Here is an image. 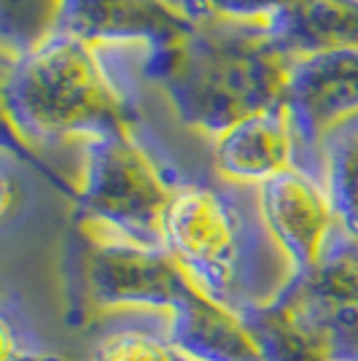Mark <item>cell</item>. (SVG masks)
Wrapping results in <instances>:
<instances>
[{"label": "cell", "instance_id": "16", "mask_svg": "<svg viewBox=\"0 0 358 361\" xmlns=\"http://www.w3.org/2000/svg\"><path fill=\"white\" fill-rule=\"evenodd\" d=\"M170 3L189 19L218 16V19L264 22V25H269L275 16L288 11L297 0H170Z\"/></svg>", "mask_w": 358, "mask_h": 361}, {"label": "cell", "instance_id": "6", "mask_svg": "<svg viewBox=\"0 0 358 361\" xmlns=\"http://www.w3.org/2000/svg\"><path fill=\"white\" fill-rule=\"evenodd\" d=\"M275 300L310 331L328 361H358V240L340 226L323 256L291 275Z\"/></svg>", "mask_w": 358, "mask_h": 361}, {"label": "cell", "instance_id": "3", "mask_svg": "<svg viewBox=\"0 0 358 361\" xmlns=\"http://www.w3.org/2000/svg\"><path fill=\"white\" fill-rule=\"evenodd\" d=\"M6 124L32 143L135 133L137 106L103 46L57 30L27 54L6 60Z\"/></svg>", "mask_w": 358, "mask_h": 361}, {"label": "cell", "instance_id": "2", "mask_svg": "<svg viewBox=\"0 0 358 361\" xmlns=\"http://www.w3.org/2000/svg\"><path fill=\"white\" fill-rule=\"evenodd\" d=\"M291 62L264 22L202 16L173 49L146 57L143 73L162 87L186 127L218 137L285 103Z\"/></svg>", "mask_w": 358, "mask_h": 361}, {"label": "cell", "instance_id": "15", "mask_svg": "<svg viewBox=\"0 0 358 361\" xmlns=\"http://www.w3.org/2000/svg\"><path fill=\"white\" fill-rule=\"evenodd\" d=\"M92 361H186L173 343L167 329L159 334L140 324H124L103 331L92 348Z\"/></svg>", "mask_w": 358, "mask_h": 361}, {"label": "cell", "instance_id": "8", "mask_svg": "<svg viewBox=\"0 0 358 361\" xmlns=\"http://www.w3.org/2000/svg\"><path fill=\"white\" fill-rule=\"evenodd\" d=\"M256 195L261 221L283 251L291 275L310 270L337 232L334 208L321 176L304 167H288L256 186Z\"/></svg>", "mask_w": 358, "mask_h": 361}, {"label": "cell", "instance_id": "18", "mask_svg": "<svg viewBox=\"0 0 358 361\" xmlns=\"http://www.w3.org/2000/svg\"><path fill=\"white\" fill-rule=\"evenodd\" d=\"M186 361H189V359H186Z\"/></svg>", "mask_w": 358, "mask_h": 361}, {"label": "cell", "instance_id": "9", "mask_svg": "<svg viewBox=\"0 0 358 361\" xmlns=\"http://www.w3.org/2000/svg\"><path fill=\"white\" fill-rule=\"evenodd\" d=\"M60 30L87 44L140 41L159 57L192 30V19L170 0H62Z\"/></svg>", "mask_w": 358, "mask_h": 361}, {"label": "cell", "instance_id": "12", "mask_svg": "<svg viewBox=\"0 0 358 361\" xmlns=\"http://www.w3.org/2000/svg\"><path fill=\"white\" fill-rule=\"evenodd\" d=\"M269 30L294 60L358 46V0H297L269 22Z\"/></svg>", "mask_w": 358, "mask_h": 361}, {"label": "cell", "instance_id": "7", "mask_svg": "<svg viewBox=\"0 0 358 361\" xmlns=\"http://www.w3.org/2000/svg\"><path fill=\"white\" fill-rule=\"evenodd\" d=\"M285 108L299 140V167L321 176L326 130L358 114V46L304 54L291 62Z\"/></svg>", "mask_w": 358, "mask_h": 361}, {"label": "cell", "instance_id": "5", "mask_svg": "<svg viewBox=\"0 0 358 361\" xmlns=\"http://www.w3.org/2000/svg\"><path fill=\"white\" fill-rule=\"evenodd\" d=\"M135 133L84 140V176L73 221L103 226L143 245H164V213L178 189Z\"/></svg>", "mask_w": 358, "mask_h": 361}, {"label": "cell", "instance_id": "4", "mask_svg": "<svg viewBox=\"0 0 358 361\" xmlns=\"http://www.w3.org/2000/svg\"><path fill=\"white\" fill-rule=\"evenodd\" d=\"M68 283L70 302L97 313L170 316L197 291L164 245L127 240L87 221H73L68 238Z\"/></svg>", "mask_w": 358, "mask_h": 361}, {"label": "cell", "instance_id": "1", "mask_svg": "<svg viewBox=\"0 0 358 361\" xmlns=\"http://www.w3.org/2000/svg\"><path fill=\"white\" fill-rule=\"evenodd\" d=\"M162 243L192 286L232 313L267 305L291 281L261 221L256 186L180 180L164 213Z\"/></svg>", "mask_w": 358, "mask_h": 361}, {"label": "cell", "instance_id": "10", "mask_svg": "<svg viewBox=\"0 0 358 361\" xmlns=\"http://www.w3.org/2000/svg\"><path fill=\"white\" fill-rule=\"evenodd\" d=\"M216 176L242 186H261L288 167H299V140L285 103L259 111L213 137Z\"/></svg>", "mask_w": 358, "mask_h": 361}, {"label": "cell", "instance_id": "11", "mask_svg": "<svg viewBox=\"0 0 358 361\" xmlns=\"http://www.w3.org/2000/svg\"><path fill=\"white\" fill-rule=\"evenodd\" d=\"M167 340L189 361H267L245 318L195 291L164 318Z\"/></svg>", "mask_w": 358, "mask_h": 361}, {"label": "cell", "instance_id": "17", "mask_svg": "<svg viewBox=\"0 0 358 361\" xmlns=\"http://www.w3.org/2000/svg\"><path fill=\"white\" fill-rule=\"evenodd\" d=\"M3 361H62L38 345V340L27 334L25 324L16 326L11 313H3Z\"/></svg>", "mask_w": 358, "mask_h": 361}, {"label": "cell", "instance_id": "14", "mask_svg": "<svg viewBox=\"0 0 358 361\" xmlns=\"http://www.w3.org/2000/svg\"><path fill=\"white\" fill-rule=\"evenodd\" d=\"M62 0H0V38L6 60L30 49L60 30Z\"/></svg>", "mask_w": 358, "mask_h": 361}, {"label": "cell", "instance_id": "13", "mask_svg": "<svg viewBox=\"0 0 358 361\" xmlns=\"http://www.w3.org/2000/svg\"><path fill=\"white\" fill-rule=\"evenodd\" d=\"M318 157L337 226L358 240V114L323 133Z\"/></svg>", "mask_w": 358, "mask_h": 361}]
</instances>
